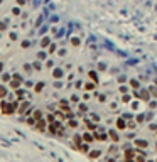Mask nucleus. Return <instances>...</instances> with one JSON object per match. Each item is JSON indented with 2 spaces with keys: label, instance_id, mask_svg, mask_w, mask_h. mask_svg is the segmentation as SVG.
Wrapping results in <instances>:
<instances>
[{
  "label": "nucleus",
  "instance_id": "nucleus-1",
  "mask_svg": "<svg viewBox=\"0 0 157 162\" xmlns=\"http://www.w3.org/2000/svg\"><path fill=\"white\" fill-rule=\"evenodd\" d=\"M0 110H2V113H4V115H12V113L15 112L14 105H9V103H5V100L0 101Z\"/></svg>",
  "mask_w": 157,
  "mask_h": 162
},
{
  "label": "nucleus",
  "instance_id": "nucleus-2",
  "mask_svg": "<svg viewBox=\"0 0 157 162\" xmlns=\"http://www.w3.org/2000/svg\"><path fill=\"white\" fill-rule=\"evenodd\" d=\"M73 142H74V149H76V150H81V147H83V137H81V135H74L73 137Z\"/></svg>",
  "mask_w": 157,
  "mask_h": 162
},
{
  "label": "nucleus",
  "instance_id": "nucleus-3",
  "mask_svg": "<svg viewBox=\"0 0 157 162\" xmlns=\"http://www.w3.org/2000/svg\"><path fill=\"white\" fill-rule=\"evenodd\" d=\"M47 128H49V123H46V120H37L36 130H39V132H42V134H44Z\"/></svg>",
  "mask_w": 157,
  "mask_h": 162
},
{
  "label": "nucleus",
  "instance_id": "nucleus-4",
  "mask_svg": "<svg viewBox=\"0 0 157 162\" xmlns=\"http://www.w3.org/2000/svg\"><path fill=\"white\" fill-rule=\"evenodd\" d=\"M81 137H83V142H84V144H91V142L95 140V135L88 134V132H84V134L81 135Z\"/></svg>",
  "mask_w": 157,
  "mask_h": 162
},
{
  "label": "nucleus",
  "instance_id": "nucleus-5",
  "mask_svg": "<svg viewBox=\"0 0 157 162\" xmlns=\"http://www.w3.org/2000/svg\"><path fill=\"white\" fill-rule=\"evenodd\" d=\"M83 123H84V127H86L88 130H96V123L91 122V120H88V118H84Z\"/></svg>",
  "mask_w": 157,
  "mask_h": 162
},
{
  "label": "nucleus",
  "instance_id": "nucleus-6",
  "mask_svg": "<svg viewBox=\"0 0 157 162\" xmlns=\"http://www.w3.org/2000/svg\"><path fill=\"white\" fill-rule=\"evenodd\" d=\"M127 127H129V125L125 123L123 118H118V120H117V128L118 130H127Z\"/></svg>",
  "mask_w": 157,
  "mask_h": 162
},
{
  "label": "nucleus",
  "instance_id": "nucleus-7",
  "mask_svg": "<svg viewBox=\"0 0 157 162\" xmlns=\"http://www.w3.org/2000/svg\"><path fill=\"white\" fill-rule=\"evenodd\" d=\"M135 150H125V160H134L135 159Z\"/></svg>",
  "mask_w": 157,
  "mask_h": 162
},
{
  "label": "nucleus",
  "instance_id": "nucleus-8",
  "mask_svg": "<svg viewBox=\"0 0 157 162\" xmlns=\"http://www.w3.org/2000/svg\"><path fill=\"white\" fill-rule=\"evenodd\" d=\"M108 137H110V135H105V134H98V132H95V140L105 142V140H108Z\"/></svg>",
  "mask_w": 157,
  "mask_h": 162
},
{
  "label": "nucleus",
  "instance_id": "nucleus-9",
  "mask_svg": "<svg viewBox=\"0 0 157 162\" xmlns=\"http://www.w3.org/2000/svg\"><path fill=\"white\" fill-rule=\"evenodd\" d=\"M96 88V83L95 81H88V83L84 84V91H93Z\"/></svg>",
  "mask_w": 157,
  "mask_h": 162
},
{
  "label": "nucleus",
  "instance_id": "nucleus-10",
  "mask_svg": "<svg viewBox=\"0 0 157 162\" xmlns=\"http://www.w3.org/2000/svg\"><path fill=\"white\" fill-rule=\"evenodd\" d=\"M108 135H110V140H113L115 144H117L118 140H120V137H118V134H117V132H113V130H110V132H108Z\"/></svg>",
  "mask_w": 157,
  "mask_h": 162
},
{
  "label": "nucleus",
  "instance_id": "nucleus-11",
  "mask_svg": "<svg viewBox=\"0 0 157 162\" xmlns=\"http://www.w3.org/2000/svg\"><path fill=\"white\" fill-rule=\"evenodd\" d=\"M10 86L14 89H19V86H20V79H12L10 81Z\"/></svg>",
  "mask_w": 157,
  "mask_h": 162
},
{
  "label": "nucleus",
  "instance_id": "nucleus-12",
  "mask_svg": "<svg viewBox=\"0 0 157 162\" xmlns=\"http://www.w3.org/2000/svg\"><path fill=\"white\" fill-rule=\"evenodd\" d=\"M27 108H29V101H24L22 105L19 106V113H24L25 110H27Z\"/></svg>",
  "mask_w": 157,
  "mask_h": 162
},
{
  "label": "nucleus",
  "instance_id": "nucleus-13",
  "mask_svg": "<svg viewBox=\"0 0 157 162\" xmlns=\"http://www.w3.org/2000/svg\"><path fill=\"white\" fill-rule=\"evenodd\" d=\"M32 117L36 118V120H42V112H41V110H34Z\"/></svg>",
  "mask_w": 157,
  "mask_h": 162
},
{
  "label": "nucleus",
  "instance_id": "nucleus-14",
  "mask_svg": "<svg viewBox=\"0 0 157 162\" xmlns=\"http://www.w3.org/2000/svg\"><path fill=\"white\" fill-rule=\"evenodd\" d=\"M88 155H90V159H98L100 157V150H90Z\"/></svg>",
  "mask_w": 157,
  "mask_h": 162
},
{
  "label": "nucleus",
  "instance_id": "nucleus-15",
  "mask_svg": "<svg viewBox=\"0 0 157 162\" xmlns=\"http://www.w3.org/2000/svg\"><path fill=\"white\" fill-rule=\"evenodd\" d=\"M52 76H54V78H61V76H62V71H61V69H59V68H56V69H54V71H52Z\"/></svg>",
  "mask_w": 157,
  "mask_h": 162
},
{
  "label": "nucleus",
  "instance_id": "nucleus-16",
  "mask_svg": "<svg viewBox=\"0 0 157 162\" xmlns=\"http://www.w3.org/2000/svg\"><path fill=\"white\" fill-rule=\"evenodd\" d=\"M44 84H46V83H42V81H39V83L36 84V88H34V89H36V93H39V91H42V88H44Z\"/></svg>",
  "mask_w": 157,
  "mask_h": 162
},
{
  "label": "nucleus",
  "instance_id": "nucleus-17",
  "mask_svg": "<svg viewBox=\"0 0 157 162\" xmlns=\"http://www.w3.org/2000/svg\"><path fill=\"white\" fill-rule=\"evenodd\" d=\"M47 46H49V39H47V37H44V39L41 41V47H42V49H46Z\"/></svg>",
  "mask_w": 157,
  "mask_h": 162
},
{
  "label": "nucleus",
  "instance_id": "nucleus-18",
  "mask_svg": "<svg viewBox=\"0 0 157 162\" xmlns=\"http://www.w3.org/2000/svg\"><path fill=\"white\" fill-rule=\"evenodd\" d=\"M68 127H69V128H76V127H78V122H76V120H69V122H68Z\"/></svg>",
  "mask_w": 157,
  "mask_h": 162
},
{
  "label": "nucleus",
  "instance_id": "nucleus-19",
  "mask_svg": "<svg viewBox=\"0 0 157 162\" xmlns=\"http://www.w3.org/2000/svg\"><path fill=\"white\" fill-rule=\"evenodd\" d=\"M117 152H118L117 145H112V147H110V150H108V154H110V155H115V154H117Z\"/></svg>",
  "mask_w": 157,
  "mask_h": 162
},
{
  "label": "nucleus",
  "instance_id": "nucleus-20",
  "mask_svg": "<svg viewBox=\"0 0 157 162\" xmlns=\"http://www.w3.org/2000/svg\"><path fill=\"white\" fill-rule=\"evenodd\" d=\"M130 86H132V88H139V86H140V84H139V81H137V79H130Z\"/></svg>",
  "mask_w": 157,
  "mask_h": 162
},
{
  "label": "nucleus",
  "instance_id": "nucleus-21",
  "mask_svg": "<svg viewBox=\"0 0 157 162\" xmlns=\"http://www.w3.org/2000/svg\"><path fill=\"white\" fill-rule=\"evenodd\" d=\"M7 96V89L4 88V86H0V98H2V100H4V98H5Z\"/></svg>",
  "mask_w": 157,
  "mask_h": 162
},
{
  "label": "nucleus",
  "instance_id": "nucleus-22",
  "mask_svg": "<svg viewBox=\"0 0 157 162\" xmlns=\"http://www.w3.org/2000/svg\"><path fill=\"white\" fill-rule=\"evenodd\" d=\"M135 144L139 147H147V140H135Z\"/></svg>",
  "mask_w": 157,
  "mask_h": 162
},
{
  "label": "nucleus",
  "instance_id": "nucleus-23",
  "mask_svg": "<svg viewBox=\"0 0 157 162\" xmlns=\"http://www.w3.org/2000/svg\"><path fill=\"white\" fill-rule=\"evenodd\" d=\"M17 98H19V100H24V91H19V89H17Z\"/></svg>",
  "mask_w": 157,
  "mask_h": 162
},
{
  "label": "nucleus",
  "instance_id": "nucleus-24",
  "mask_svg": "<svg viewBox=\"0 0 157 162\" xmlns=\"http://www.w3.org/2000/svg\"><path fill=\"white\" fill-rule=\"evenodd\" d=\"M122 101H123V103H129V101H130V95H123V96H122Z\"/></svg>",
  "mask_w": 157,
  "mask_h": 162
},
{
  "label": "nucleus",
  "instance_id": "nucleus-25",
  "mask_svg": "<svg viewBox=\"0 0 157 162\" xmlns=\"http://www.w3.org/2000/svg\"><path fill=\"white\" fill-rule=\"evenodd\" d=\"M78 108H79V113H86V106L84 105H79Z\"/></svg>",
  "mask_w": 157,
  "mask_h": 162
},
{
  "label": "nucleus",
  "instance_id": "nucleus-26",
  "mask_svg": "<svg viewBox=\"0 0 157 162\" xmlns=\"http://www.w3.org/2000/svg\"><path fill=\"white\" fill-rule=\"evenodd\" d=\"M142 100H149V95H147V91H142Z\"/></svg>",
  "mask_w": 157,
  "mask_h": 162
},
{
  "label": "nucleus",
  "instance_id": "nucleus-27",
  "mask_svg": "<svg viewBox=\"0 0 157 162\" xmlns=\"http://www.w3.org/2000/svg\"><path fill=\"white\" fill-rule=\"evenodd\" d=\"M37 57H39V59H42V61H44V59H46V57H47V56H46L44 52H39V54H37Z\"/></svg>",
  "mask_w": 157,
  "mask_h": 162
},
{
  "label": "nucleus",
  "instance_id": "nucleus-28",
  "mask_svg": "<svg viewBox=\"0 0 157 162\" xmlns=\"http://www.w3.org/2000/svg\"><path fill=\"white\" fill-rule=\"evenodd\" d=\"M83 100H84V101H88V100H90V93H88V91H86V93L83 95Z\"/></svg>",
  "mask_w": 157,
  "mask_h": 162
},
{
  "label": "nucleus",
  "instance_id": "nucleus-29",
  "mask_svg": "<svg viewBox=\"0 0 157 162\" xmlns=\"http://www.w3.org/2000/svg\"><path fill=\"white\" fill-rule=\"evenodd\" d=\"M47 122L52 123V122H56V120H54V117H52V115H47Z\"/></svg>",
  "mask_w": 157,
  "mask_h": 162
},
{
  "label": "nucleus",
  "instance_id": "nucleus-30",
  "mask_svg": "<svg viewBox=\"0 0 157 162\" xmlns=\"http://www.w3.org/2000/svg\"><path fill=\"white\" fill-rule=\"evenodd\" d=\"M96 98H98V101H101V103L105 101V95H98V96H96Z\"/></svg>",
  "mask_w": 157,
  "mask_h": 162
},
{
  "label": "nucleus",
  "instance_id": "nucleus-31",
  "mask_svg": "<svg viewBox=\"0 0 157 162\" xmlns=\"http://www.w3.org/2000/svg\"><path fill=\"white\" fill-rule=\"evenodd\" d=\"M90 78L93 79V81H96V73H93V71H91V73H90Z\"/></svg>",
  "mask_w": 157,
  "mask_h": 162
},
{
  "label": "nucleus",
  "instance_id": "nucleus-32",
  "mask_svg": "<svg viewBox=\"0 0 157 162\" xmlns=\"http://www.w3.org/2000/svg\"><path fill=\"white\" fill-rule=\"evenodd\" d=\"M129 128H130V130L135 128V123H134V122H130V123H129Z\"/></svg>",
  "mask_w": 157,
  "mask_h": 162
},
{
  "label": "nucleus",
  "instance_id": "nucleus-33",
  "mask_svg": "<svg viewBox=\"0 0 157 162\" xmlns=\"http://www.w3.org/2000/svg\"><path fill=\"white\" fill-rule=\"evenodd\" d=\"M71 101H74V103H76V101H78V96L73 95V96H71Z\"/></svg>",
  "mask_w": 157,
  "mask_h": 162
},
{
  "label": "nucleus",
  "instance_id": "nucleus-34",
  "mask_svg": "<svg viewBox=\"0 0 157 162\" xmlns=\"http://www.w3.org/2000/svg\"><path fill=\"white\" fill-rule=\"evenodd\" d=\"M125 162H135V159H134V160H125Z\"/></svg>",
  "mask_w": 157,
  "mask_h": 162
},
{
  "label": "nucleus",
  "instance_id": "nucleus-35",
  "mask_svg": "<svg viewBox=\"0 0 157 162\" xmlns=\"http://www.w3.org/2000/svg\"><path fill=\"white\" fill-rule=\"evenodd\" d=\"M147 162H154V160H147Z\"/></svg>",
  "mask_w": 157,
  "mask_h": 162
},
{
  "label": "nucleus",
  "instance_id": "nucleus-36",
  "mask_svg": "<svg viewBox=\"0 0 157 162\" xmlns=\"http://www.w3.org/2000/svg\"><path fill=\"white\" fill-rule=\"evenodd\" d=\"M155 162H157V160H155Z\"/></svg>",
  "mask_w": 157,
  "mask_h": 162
}]
</instances>
